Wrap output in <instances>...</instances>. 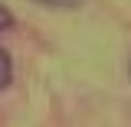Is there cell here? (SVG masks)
<instances>
[{
	"label": "cell",
	"mask_w": 131,
	"mask_h": 127,
	"mask_svg": "<svg viewBox=\"0 0 131 127\" xmlns=\"http://www.w3.org/2000/svg\"><path fill=\"white\" fill-rule=\"evenodd\" d=\"M36 3H39V7H49V10H75L85 0H36Z\"/></svg>",
	"instance_id": "obj_2"
},
{
	"label": "cell",
	"mask_w": 131,
	"mask_h": 127,
	"mask_svg": "<svg viewBox=\"0 0 131 127\" xmlns=\"http://www.w3.org/2000/svg\"><path fill=\"white\" fill-rule=\"evenodd\" d=\"M10 81H13V59H10V52L0 49V91H7Z\"/></svg>",
	"instance_id": "obj_1"
},
{
	"label": "cell",
	"mask_w": 131,
	"mask_h": 127,
	"mask_svg": "<svg viewBox=\"0 0 131 127\" xmlns=\"http://www.w3.org/2000/svg\"><path fill=\"white\" fill-rule=\"evenodd\" d=\"M128 75H131V59H128Z\"/></svg>",
	"instance_id": "obj_4"
},
{
	"label": "cell",
	"mask_w": 131,
	"mask_h": 127,
	"mask_svg": "<svg viewBox=\"0 0 131 127\" xmlns=\"http://www.w3.org/2000/svg\"><path fill=\"white\" fill-rule=\"evenodd\" d=\"M10 26H13V13H10V7H3V3H0V36L10 30Z\"/></svg>",
	"instance_id": "obj_3"
}]
</instances>
